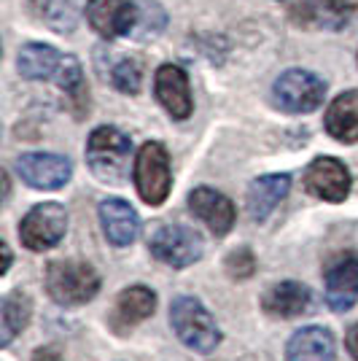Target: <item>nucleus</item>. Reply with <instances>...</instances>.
<instances>
[{
	"label": "nucleus",
	"mask_w": 358,
	"mask_h": 361,
	"mask_svg": "<svg viewBox=\"0 0 358 361\" xmlns=\"http://www.w3.org/2000/svg\"><path fill=\"white\" fill-rule=\"evenodd\" d=\"M0 248H3V267H0V272H8V267H11V251H8L6 243H3Z\"/></svg>",
	"instance_id": "obj_28"
},
{
	"label": "nucleus",
	"mask_w": 358,
	"mask_h": 361,
	"mask_svg": "<svg viewBox=\"0 0 358 361\" xmlns=\"http://www.w3.org/2000/svg\"><path fill=\"white\" fill-rule=\"evenodd\" d=\"M32 316V302L27 294L22 291H11L3 300V310H0V345L8 348L14 343V337L30 324Z\"/></svg>",
	"instance_id": "obj_21"
},
{
	"label": "nucleus",
	"mask_w": 358,
	"mask_h": 361,
	"mask_svg": "<svg viewBox=\"0 0 358 361\" xmlns=\"http://www.w3.org/2000/svg\"><path fill=\"white\" fill-rule=\"evenodd\" d=\"M19 73L30 81H46L62 65L60 54L46 44H27L19 51Z\"/></svg>",
	"instance_id": "obj_22"
},
{
	"label": "nucleus",
	"mask_w": 358,
	"mask_h": 361,
	"mask_svg": "<svg viewBox=\"0 0 358 361\" xmlns=\"http://www.w3.org/2000/svg\"><path fill=\"white\" fill-rule=\"evenodd\" d=\"M140 81H143V71H140L137 60H121L113 68V87L124 94H135L140 90Z\"/></svg>",
	"instance_id": "obj_24"
},
{
	"label": "nucleus",
	"mask_w": 358,
	"mask_h": 361,
	"mask_svg": "<svg viewBox=\"0 0 358 361\" xmlns=\"http://www.w3.org/2000/svg\"><path fill=\"white\" fill-rule=\"evenodd\" d=\"M261 307L275 318H297L310 307V288L297 281L275 283L261 297Z\"/></svg>",
	"instance_id": "obj_19"
},
{
	"label": "nucleus",
	"mask_w": 358,
	"mask_h": 361,
	"mask_svg": "<svg viewBox=\"0 0 358 361\" xmlns=\"http://www.w3.org/2000/svg\"><path fill=\"white\" fill-rule=\"evenodd\" d=\"M60 87L65 94H70L75 103H81L84 100V94H87V87H84V71H81V65L75 57H65L60 65Z\"/></svg>",
	"instance_id": "obj_23"
},
{
	"label": "nucleus",
	"mask_w": 358,
	"mask_h": 361,
	"mask_svg": "<svg viewBox=\"0 0 358 361\" xmlns=\"http://www.w3.org/2000/svg\"><path fill=\"white\" fill-rule=\"evenodd\" d=\"M156 294L149 286H130L116 297V326H135L154 313Z\"/></svg>",
	"instance_id": "obj_20"
},
{
	"label": "nucleus",
	"mask_w": 358,
	"mask_h": 361,
	"mask_svg": "<svg viewBox=\"0 0 358 361\" xmlns=\"http://www.w3.org/2000/svg\"><path fill=\"white\" fill-rule=\"evenodd\" d=\"M32 361H62V356L57 350H51V348H38Z\"/></svg>",
	"instance_id": "obj_27"
},
{
	"label": "nucleus",
	"mask_w": 358,
	"mask_h": 361,
	"mask_svg": "<svg viewBox=\"0 0 358 361\" xmlns=\"http://www.w3.org/2000/svg\"><path fill=\"white\" fill-rule=\"evenodd\" d=\"M304 189L323 202H345L350 195V173L334 157H318L304 170Z\"/></svg>",
	"instance_id": "obj_9"
},
{
	"label": "nucleus",
	"mask_w": 358,
	"mask_h": 361,
	"mask_svg": "<svg viewBox=\"0 0 358 361\" xmlns=\"http://www.w3.org/2000/svg\"><path fill=\"white\" fill-rule=\"evenodd\" d=\"M347 3L345 0H294L291 14L304 27H328L337 30L347 22Z\"/></svg>",
	"instance_id": "obj_16"
},
{
	"label": "nucleus",
	"mask_w": 358,
	"mask_h": 361,
	"mask_svg": "<svg viewBox=\"0 0 358 361\" xmlns=\"http://www.w3.org/2000/svg\"><path fill=\"white\" fill-rule=\"evenodd\" d=\"M272 94H275V103L288 114H310L323 103L326 84L310 71H285L275 81Z\"/></svg>",
	"instance_id": "obj_7"
},
{
	"label": "nucleus",
	"mask_w": 358,
	"mask_h": 361,
	"mask_svg": "<svg viewBox=\"0 0 358 361\" xmlns=\"http://www.w3.org/2000/svg\"><path fill=\"white\" fill-rule=\"evenodd\" d=\"M68 232V213L60 202H41L35 205L19 224V240L30 251H49L65 238Z\"/></svg>",
	"instance_id": "obj_6"
},
{
	"label": "nucleus",
	"mask_w": 358,
	"mask_h": 361,
	"mask_svg": "<svg viewBox=\"0 0 358 361\" xmlns=\"http://www.w3.org/2000/svg\"><path fill=\"white\" fill-rule=\"evenodd\" d=\"M154 90L156 100L164 106V111L173 119H189L195 103H192V90H189V78L178 65H162L154 78Z\"/></svg>",
	"instance_id": "obj_11"
},
{
	"label": "nucleus",
	"mask_w": 358,
	"mask_h": 361,
	"mask_svg": "<svg viewBox=\"0 0 358 361\" xmlns=\"http://www.w3.org/2000/svg\"><path fill=\"white\" fill-rule=\"evenodd\" d=\"M345 348H347V353L358 361V324H353L350 331L345 334Z\"/></svg>",
	"instance_id": "obj_26"
},
{
	"label": "nucleus",
	"mask_w": 358,
	"mask_h": 361,
	"mask_svg": "<svg viewBox=\"0 0 358 361\" xmlns=\"http://www.w3.org/2000/svg\"><path fill=\"white\" fill-rule=\"evenodd\" d=\"M291 178L285 173L275 176H261L248 186V216L254 221H264L269 213L278 208V202L288 195Z\"/></svg>",
	"instance_id": "obj_17"
},
{
	"label": "nucleus",
	"mask_w": 358,
	"mask_h": 361,
	"mask_svg": "<svg viewBox=\"0 0 358 361\" xmlns=\"http://www.w3.org/2000/svg\"><path fill=\"white\" fill-rule=\"evenodd\" d=\"M326 133L340 143H356L358 140V90L342 92L334 97V103L326 108Z\"/></svg>",
	"instance_id": "obj_18"
},
{
	"label": "nucleus",
	"mask_w": 358,
	"mask_h": 361,
	"mask_svg": "<svg viewBox=\"0 0 358 361\" xmlns=\"http://www.w3.org/2000/svg\"><path fill=\"white\" fill-rule=\"evenodd\" d=\"M135 186L140 200L151 208L162 205L167 200L173 189V173H170V157L162 143L149 140L140 146L135 157Z\"/></svg>",
	"instance_id": "obj_4"
},
{
	"label": "nucleus",
	"mask_w": 358,
	"mask_h": 361,
	"mask_svg": "<svg viewBox=\"0 0 358 361\" xmlns=\"http://www.w3.org/2000/svg\"><path fill=\"white\" fill-rule=\"evenodd\" d=\"M189 208L195 213L197 219H202L205 224L210 226V232L213 235H218V238H224L232 232V226H235V205H232V200L221 192H216V189H208V186H197L195 192L189 195Z\"/></svg>",
	"instance_id": "obj_12"
},
{
	"label": "nucleus",
	"mask_w": 358,
	"mask_h": 361,
	"mask_svg": "<svg viewBox=\"0 0 358 361\" xmlns=\"http://www.w3.org/2000/svg\"><path fill=\"white\" fill-rule=\"evenodd\" d=\"M149 248L159 262L175 267V270H183V267H189V264L202 259L205 243H202V235L195 232L192 226L164 224L154 232Z\"/></svg>",
	"instance_id": "obj_5"
},
{
	"label": "nucleus",
	"mask_w": 358,
	"mask_h": 361,
	"mask_svg": "<svg viewBox=\"0 0 358 361\" xmlns=\"http://www.w3.org/2000/svg\"><path fill=\"white\" fill-rule=\"evenodd\" d=\"M358 300V256H347L326 272V302L331 310L345 313Z\"/></svg>",
	"instance_id": "obj_14"
},
{
	"label": "nucleus",
	"mask_w": 358,
	"mask_h": 361,
	"mask_svg": "<svg viewBox=\"0 0 358 361\" xmlns=\"http://www.w3.org/2000/svg\"><path fill=\"white\" fill-rule=\"evenodd\" d=\"M224 267L235 281H245V278H251L256 272V259L248 248H237V251H232V254L226 256Z\"/></svg>",
	"instance_id": "obj_25"
},
{
	"label": "nucleus",
	"mask_w": 358,
	"mask_h": 361,
	"mask_svg": "<svg viewBox=\"0 0 358 361\" xmlns=\"http://www.w3.org/2000/svg\"><path fill=\"white\" fill-rule=\"evenodd\" d=\"M170 324L178 340L197 353H210L221 343V331L216 326L208 307L195 297H178L170 307Z\"/></svg>",
	"instance_id": "obj_3"
},
{
	"label": "nucleus",
	"mask_w": 358,
	"mask_h": 361,
	"mask_svg": "<svg viewBox=\"0 0 358 361\" xmlns=\"http://www.w3.org/2000/svg\"><path fill=\"white\" fill-rule=\"evenodd\" d=\"M46 291L62 307H78L97 297L100 275L87 262H75V259L51 262L46 267Z\"/></svg>",
	"instance_id": "obj_1"
},
{
	"label": "nucleus",
	"mask_w": 358,
	"mask_h": 361,
	"mask_svg": "<svg viewBox=\"0 0 358 361\" xmlns=\"http://www.w3.org/2000/svg\"><path fill=\"white\" fill-rule=\"evenodd\" d=\"M97 213H100V224H103V232L111 245L124 248V245L137 240V235H140V216L135 213L130 202H124L119 197H108V200L100 202Z\"/></svg>",
	"instance_id": "obj_13"
},
{
	"label": "nucleus",
	"mask_w": 358,
	"mask_h": 361,
	"mask_svg": "<svg viewBox=\"0 0 358 361\" xmlns=\"http://www.w3.org/2000/svg\"><path fill=\"white\" fill-rule=\"evenodd\" d=\"M334 353H337L334 337L323 326H304L294 331L285 345L288 361H334Z\"/></svg>",
	"instance_id": "obj_15"
},
{
	"label": "nucleus",
	"mask_w": 358,
	"mask_h": 361,
	"mask_svg": "<svg viewBox=\"0 0 358 361\" xmlns=\"http://www.w3.org/2000/svg\"><path fill=\"white\" fill-rule=\"evenodd\" d=\"M132 140L116 127H97L87 140V162L105 183H121L130 170Z\"/></svg>",
	"instance_id": "obj_2"
},
{
	"label": "nucleus",
	"mask_w": 358,
	"mask_h": 361,
	"mask_svg": "<svg viewBox=\"0 0 358 361\" xmlns=\"http://www.w3.org/2000/svg\"><path fill=\"white\" fill-rule=\"evenodd\" d=\"M16 176L25 180L32 189H44V192H54L62 189L70 176H73V165L68 157L60 154H22L14 162Z\"/></svg>",
	"instance_id": "obj_8"
},
{
	"label": "nucleus",
	"mask_w": 358,
	"mask_h": 361,
	"mask_svg": "<svg viewBox=\"0 0 358 361\" xmlns=\"http://www.w3.org/2000/svg\"><path fill=\"white\" fill-rule=\"evenodd\" d=\"M87 19L103 38L130 35L137 25V8L130 0H90Z\"/></svg>",
	"instance_id": "obj_10"
}]
</instances>
